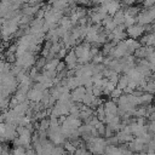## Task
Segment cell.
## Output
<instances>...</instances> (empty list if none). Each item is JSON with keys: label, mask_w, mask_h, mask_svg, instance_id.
Wrapping results in <instances>:
<instances>
[{"label": "cell", "mask_w": 155, "mask_h": 155, "mask_svg": "<svg viewBox=\"0 0 155 155\" xmlns=\"http://www.w3.org/2000/svg\"><path fill=\"white\" fill-rule=\"evenodd\" d=\"M145 28L142 25V24H137V25H131V27H127V35L132 39H136V38H139L143 33H144Z\"/></svg>", "instance_id": "1"}, {"label": "cell", "mask_w": 155, "mask_h": 155, "mask_svg": "<svg viewBox=\"0 0 155 155\" xmlns=\"http://www.w3.org/2000/svg\"><path fill=\"white\" fill-rule=\"evenodd\" d=\"M87 90L85 86H78L76 88L71 90V99L74 102H82V98L85 97Z\"/></svg>", "instance_id": "2"}, {"label": "cell", "mask_w": 155, "mask_h": 155, "mask_svg": "<svg viewBox=\"0 0 155 155\" xmlns=\"http://www.w3.org/2000/svg\"><path fill=\"white\" fill-rule=\"evenodd\" d=\"M44 92H45V91H41V90H38V88L33 87V88H30L29 92H28V99L31 101L33 103L41 102L42 96H44Z\"/></svg>", "instance_id": "3"}, {"label": "cell", "mask_w": 155, "mask_h": 155, "mask_svg": "<svg viewBox=\"0 0 155 155\" xmlns=\"http://www.w3.org/2000/svg\"><path fill=\"white\" fill-rule=\"evenodd\" d=\"M78 56H76V53H75V51L73 50V51H70L67 56H65V64L68 65V69H75L76 68V65H78Z\"/></svg>", "instance_id": "4"}, {"label": "cell", "mask_w": 155, "mask_h": 155, "mask_svg": "<svg viewBox=\"0 0 155 155\" xmlns=\"http://www.w3.org/2000/svg\"><path fill=\"white\" fill-rule=\"evenodd\" d=\"M144 145H145V143H143L139 138H136V139H133V140L130 142L128 149L132 150L133 153H134V151H136V153H140L142 150H144Z\"/></svg>", "instance_id": "5"}, {"label": "cell", "mask_w": 155, "mask_h": 155, "mask_svg": "<svg viewBox=\"0 0 155 155\" xmlns=\"http://www.w3.org/2000/svg\"><path fill=\"white\" fill-rule=\"evenodd\" d=\"M116 136H117L120 143H127V142L130 143L131 140L134 139V138H133V134H132L131 132H126V131H124V130H121Z\"/></svg>", "instance_id": "6"}, {"label": "cell", "mask_w": 155, "mask_h": 155, "mask_svg": "<svg viewBox=\"0 0 155 155\" xmlns=\"http://www.w3.org/2000/svg\"><path fill=\"white\" fill-rule=\"evenodd\" d=\"M104 109L107 114H117L119 111V105L116 104L115 101H109L104 104Z\"/></svg>", "instance_id": "7"}, {"label": "cell", "mask_w": 155, "mask_h": 155, "mask_svg": "<svg viewBox=\"0 0 155 155\" xmlns=\"http://www.w3.org/2000/svg\"><path fill=\"white\" fill-rule=\"evenodd\" d=\"M59 58H52V59H48V62L46 63L45 65V70H51V71H56L58 64H59Z\"/></svg>", "instance_id": "8"}, {"label": "cell", "mask_w": 155, "mask_h": 155, "mask_svg": "<svg viewBox=\"0 0 155 155\" xmlns=\"http://www.w3.org/2000/svg\"><path fill=\"white\" fill-rule=\"evenodd\" d=\"M128 82H130V76H128V74H125V75L120 76V79H119V82H117L116 87L124 91V90L128 86Z\"/></svg>", "instance_id": "9"}, {"label": "cell", "mask_w": 155, "mask_h": 155, "mask_svg": "<svg viewBox=\"0 0 155 155\" xmlns=\"http://www.w3.org/2000/svg\"><path fill=\"white\" fill-rule=\"evenodd\" d=\"M94 98H96V96L93 94V92H92V91H87L86 94H85V97L82 98V102H81V103L90 107V105L92 104V102L94 101Z\"/></svg>", "instance_id": "10"}, {"label": "cell", "mask_w": 155, "mask_h": 155, "mask_svg": "<svg viewBox=\"0 0 155 155\" xmlns=\"http://www.w3.org/2000/svg\"><path fill=\"white\" fill-rule=\"evenodd\" d=\"M125 16H126V12H124V11H117V12L113 16V18H114L115 23H116L117 25H120V24H124V23H125Z\"/></svg>", "instance_id": "11"}, {"label": "cell", "mask_w": 155, "mask_h": 155, "mask_svg": "<svg viewBox=\"0 0 155 155\" xmlns=\"http://www.w3.org/2000/svg\"><path fill=\"white\" fill-rule=\"evenodd\" d=\"M115 88H116V85H115L114 82H111V81H108L107 85H105L104 88H103V93H104V94H110Z\"/></svg>", "instance_id": "12"}, {"label": "cell", "mask_w": 155, "mask_h": 155, "mask_svg": "<svg viewBox=\"0 0 155 155\" xmlns=\"http://www.w3.org/2000/svg\"><path fill=\"white\" fill-rule=\"evenodd\" d=\"M151 101H153V94H151V93H148V92H147V93L144 92V93L139 97V103H140V104L150 103Z\"/></svg>", "instance_id": "13"}, {"label": "cell", "mask_w": 155, "mask_h": 155, "mask_svg": "<svg viewBox=\"0 0 155 155\" xmlns=\"http://www.w3.org/2000/svg\"><path fill=\"white\" fill-rule=\"evenodd\" d=\"M144 92H148V93H155V81L151 80V81H147L145 86H144Z\"/></svg>", "instance_id": "14"}, {"label": "cell", "mask_w": 155, "mask_h": 155, "mask_svg": "<svg viewBox=\"0 0 155 155\" xmlns=\"http://www.w3.org/2000/svg\"><path fill=\"white\" fill-rule=\"evenodd\" d=\"M59 24H61V27H63L64 29H70L71 28V25H73V22H71V19L70 18H68V17H63L62 19H61V22H59Z\"/></svg>", "instance_id": "15"}, {"label": "cell", "mask_w": 155, "mask_h": 155, "mask_svg": "<svg viewBox=\"0 0 155 155\" xmlns=\"http://www.w3.org/2000/svg\"><path fill=\"white\" fill-rule=\"evenodd\" d=\"M11 153H12V155H25L27 149L24 147H15Z\"/></svg>", "instance_id": "16"}, {"label": "cell", "mask_w": 155, "mask_h": 155, "mask_svg": "<svg viewBox=\"0 0 155 155\" xmlns=\"http://www.w3.org/2000/svg\"><path fill=\"white\" fill-rule=\"evenodd\" d=\"M122 92H124L122 90H120V88H117V87H116V88H115V90H114V91L110 93V97L113 98V101H117V99L121 97Z\"/></svg>", "instance_id": "17"}, {"label": "cell", "mask_w": 155, "mask_h": 155, "mask_svg": "<svg viewBox=\"0 0 155 155\" xmlns=\"http://www.w3.org/2000/svg\"><path fill=\"white\" fill-rule=\"evenodd\" d=\"M67 153V150L63 148V147H54L53 148V150H52V153H51V155H64Z\"/></svg>", "instance_id": "18"}, {"label": "cell", "mask_w": 155, "mask_h": 155, "mask_svg": "<svg viewBox=\"0 0 155 155\" xmlns=\"http://www.w3.org/2000/svg\"><path fill=\"white\" fill-rule=\"evenodd\" d=\"M64 149H65L68 153H73V154H75L76 147H75L71 142H65V143H64Z\"/></svg>", "instance_id": "19"}, {"label": "cell", "mask_w": 155, "mask_h": 155, "mask_svg": "<svg viewBox=\"0 0 155 155\" xmlns=\"http://www.w3.org/2000/svg\"><path fill=\"white\" fill-rule=\"evenodd\" d=\"M149 130H150L153 133H155V120H151V121H150V124H149Z\"/></svg>", "instance_id": "20"}, {"label": "cell", "mask_w": 155, "mask_h": 155, "mask_svg": "<svg viewBox=\"0 0 155 155\" xmlns=\"http://www.w3.org/2000/svg\"><path fill=\"white\" fill-rule=\"evenodd\" d=\"M154 4H155V0H145L144 1V6H147V7H150Z\"/></svg>", "instance_id": "21"}, {"label": "cell", "mask_w": 155, "mask_h": 155, "mask_svg": "<svg viewBox=\"0 0 155 155\" xmlns=\"http://www.w3.org/2000/svg\"><path fill=\"white\" fill-rule=\"evenodd\" d=\"M148 155H155V151H149Z\"/></svg>", "instance_id": "22"}]
</instances>
